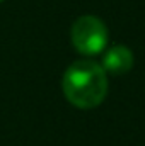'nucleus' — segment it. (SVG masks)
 Instances as JSON below:
<instances>
[{"instance_id": "3", "label": "nucleus", "mask_w": 145, "mask_h": 146, "mask_svg": "<svg viewBox=\"0 0 145 146\" xmlns=\"http://www.w3.org/2000/svg\"><path fill=\"white\" fill-rule=\"evenodd\" d=\"M101 66L104 68L106 73H111V75L128 73L133 66V53L130 48H126L123 44L111 46L103 56Z\"/></svg>"}, {"instance_id": "2", "label": "nucleus", "mask_w": 145, "mask_h": 146, "mask_svg": "<svg viewBox=\"0 0 145 146\" xmlns=\"http://www.w3.org/2000/svg\"><path fill=\"white\" fill-rule=\"evenodd\" d=\"M70 39L80 54L94 56L103 53L108 44V27L96 15H82L73 22Z\"/></svg>"}, {"instance_id": "4", "label": "nucleus", "mask_w": 145, "mask_h": 146, "mask_svg": "<svg viewBox=\"0 0 145 146\" xmlns=\"http://www.w3.org/2000/svg\"><path fill=\"white\" fill-rule=\"evenodd\" d=\"M0 2H2V0H0Z\"/></svg>"}, {"instance_id": "1", "label": "nucleus", "mask_w": 145, "mask_h": 146, "mask_svg": "<svg viewBox=\"0 0 145 146\" xmlns=\"http://www.w3.org/2000/svg\"><path fill=\"white\" fill-rule=\"evenodd\" d=\"M108 73L91 60L72 63L62 80L65 99L77 109L97 107L108 94Z\"/></svg>"}]
</instances>
